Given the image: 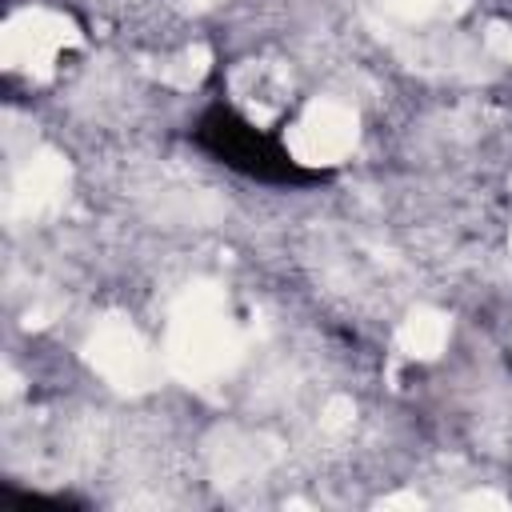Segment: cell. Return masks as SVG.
<instances>
[{
	"instance_id": "obj_1",
	"label": "cell",
	"mask_w": 512,
	"mask_h": 512,
	"mask_svg": "<svg viewBox=\"0 0 512 512\" xmlns=\"http://www.w3.org/2000/svg\"><path fill=\"white\" fill-rule=\"evenodd\" d=\"M188 140L212 164H220V168H228V172H236L240 180H252V184L300 192V188H316V184L332 180L328 168H316V164L300 160L280 132L248 120L240 108H232L224 100L200 108V116L192 120Z\"/></svg>"
}]
</instances>
